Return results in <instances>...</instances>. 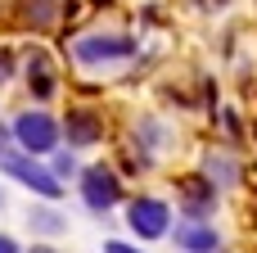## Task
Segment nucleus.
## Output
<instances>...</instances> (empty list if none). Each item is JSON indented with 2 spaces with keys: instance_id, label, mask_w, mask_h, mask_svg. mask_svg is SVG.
Instances as JSON below:
<instances>
[{
  "instance_id": "6",
  "label": "nucleus",
  "mask_w": 257,
  "mask_h": 253,
  "mask_svg": "<svg viewBox=\"0 0 257 253\" xmlns=\"http://www.w3.org/2000/svg\"><path fill=\"white\" fill-rule=\"evenodd\" d=\"M176 244L190 253H212L217 249V235H212V226H199V222H181L176 226Z\"/></svg>"
},
{
  "instance_id": "10",
  "label": "nucleus",
  "mask_w": 257,
  "mask_h": 253,
  "mask_svg": "<svg viewBox=\"0 0 257 253\" xmlns=\"http://www.w3.org/2000/svg\"><path fill=\"white\" fill-rule=\"evenodd\" d=\"M0 253H18V244H14L9 235H0Z\"/></svg>"
},
{
  "instance_id": "4",
  "label": "nucleus",
  "mask_w": 257,
  "mask_h": 253,
  "mask_svg": "<svg viewBox=\"0 0 257 253\" xmlns=\"http://www.w3.org/2000/svg\"><path fill=\"white\" fill-rule=\"evenodd\" d=\"M131 231H136L140 240L167 235V204H163V199H136V204H131Z\"/></svg>"
},
{
  "instance_id": "13",
  "label": "nucleus",
  "mask_w": 257,
  "mask_h": 253,
  "mask_svg": "<svg viewBox=\"0 0 257 253\" xmlns=\"http://www.w3.org/2000/svg\"><path fill=\"white\" fill-rule=\"evenodd\" d=\"M32 253H54V249H32Z\"/></svg>"
},
{
  "instance_id": "14",
  "label": "nucleus",
  "mask_w": 257,
  "mask_h": 253,
  "mask_svg": "<svg viewBox=\"0 0 257 253\" xmlns=\"http://www.w3.org/2000/svg\"><path fill=\"white\" fill-rule=\"evenodd\" d=\"M0 145H5V131H0Z\"/></svg>"
},
{
  "instance_id": "3",
  "label": "nucleus",
  "mask_w": 257,
  "mask_h": 253,
  "mask_svg": "<svg viewBox=\"0 0 257 253\" xmlns=\"http://www.w3.org/2000/svg\"><path fill=\"white\" fill-rule=\"evenodd\" d=\"M81 195H86V204H90L95 213H108V208L117 204L122 186H117V177H113L108 167H90L86 181H81Z\"/></svg>"
},
{
  "instance_id": "2",
  "label": "nucleus",
  "mask_w": 257,
  "mask_h": 253,
  "mask_svg": "<svg viewBox=\"0 0 257 253\" xmlns=\"http://www.w3.org/2000/svg\"><path fill=\"white\" fill-rule=\"evenodd\" d=\"M0 167H5L9 177H18V181H23L27 190L45 195V199H59V195H63V186L54 181V172H45V167L27 163V158H18V154H5V158H0Z\"/></svg>"
},
{
  "instance_id": "5",
  "label": "nucleus",
  "mask_w": 257,
  "mask_h": 253,
  "mask_svg": "<svg viewBox=\"0 0 257 253\" xmlns=\"http://www.w3.org/2000/svg\"><path fill=\"white\" fill-rule=\"evenodd\" d=\"M136 50L131 36H81L77 41V59L81 63H99V59H126Z\"/></svg>"
},
{
  "instance_id": "9",
  "label": "nucleus",
  "mask_w": 257,
  "mask_h": 253,
  "mask_svg": "<svg viewBox=\"0 0 257 253\" xmlns=\"http://www.w3.org/2000/svg\"><path fill=\"white\" fill-rule=\"evenodd\" d=\"M32 217H36L41 231H63V217H59V213H32Z\"/></svg>"
},
{
  "instance_id": "11",
  "label": "nucleus",
  "mask_w": 257,
  "mask_h": 253,
  "mask_svg": "<svg viewBox=\"0 0 257 253\" xmlns=\"http://www.w3.org/2000/svg\"><path fill=\"white\" fill-rule=\"evenodd\" d=\"M104 253H136V249H131V244H117V240H113V244H108Z\"/></svg>"
},
{
  "instance_id": "12",
  "label": "nucleus",
  "mask_w": 257,
  "mask_h": 253,
  "mask_svg": "<svg viewBox=\"0 0 257 253\" xmlns=\"http://www.w3.org/2000/svg\"><path fill=\"white\" fill-rule=\"evenodd\" d=\"M5 77H9V54L0 50V81H5Z\"/></svg>"
},
{
  "instance_id": "8",
  "label": "nucleus",
  "mask_w": 257,
  "mask_h": 253,
  "mask_svg": "<svg viewBox=\"0 0 257 253\" xmlns=\"http://www.w3.org/2000/svg\"><path fill=\"white\" fill-rule=\"evenodd\" d=\"M27 18H32L36 27H45V23L54 18V0H27Z\"/></svg>"
},
{
  "instance_id": "1",
  "label": "nucleus",
  "mask_w": 257,
  "mask_h": 253,
  "mask_svg": "<svg viewBox=\"0 0 257 253\" xmlns=\"http://www.w3.org/2000/svg\"><path fill=\"white\" fill-rule=\"evenodd\" d=\"M14 136H18V145H23L27 154H50V149L59 145V127H54V118H45V113H23V118L14 122Z\"/></svg>"
},
{
  "instance_id": "7",
  "label": "nucleus",
  "mask_w": 257,
  "mask_h": 253,
  "mask_svg": "<svg viewBox=\"0 0 257 253\" xmlns=\"http://www.w3.org/2000/svg\"><path fill=\"white\" fill-rule=\"evenodd\" d=\"M95 140H99V118L86 109L68 113V145H95Z\"/></svg>"
}]
</instances>
